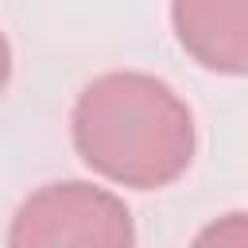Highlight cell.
Wrapping results in <instances>:
<instances>
[{
  "label": "cell",
  "mask_w": 248,
  "mask_h": 248,
  "mask_svg": "<svg viewBox=\"0 0 248 248\" xmlns=\"http://www.w3.org/2000/svg\"><path fill=\"white\" fill-rule=\"evenodd\" d=\"M81 163L132 190H159L186 174L194 159V112L155 74L108 70L93 78L70 112Z\"/></svg>",
  "instance_id": "6da1fadb"
},
{
  "label": "cell",
  "mask_w": 248,
  "mask_h": 248,
  "mask_svg": "<svg viewBox=\"0 0 248 248\" xmlns=\"http://www.w3.org/2000/svg\"><path fill=\"white\" fill-rule=\"evenodd\" d=\"M8 248H136V225L124 198L66 178L46 182L19 202L8 225Z\"/></svg>",
  "instance_id": "7a4b0ae2"
},
{
  "label": "cell",
  "mask_w": 248,
  "mask_h": 248,
  "mask_svg": "<svg viewBox=\"0 0 248 248\" xmlns=\"http://www.w3.org/2000/svg\"><path fill=\"white\" fill-rule=\"evenodd\" d=\"M170 27L202 70L248 78V0H170Z\"/></svg>",
  "instance_id": "3957f363"
},
{
  "label": "cell",
  "mask_w": 248,
  "mask_h": 248,
  "mask_svg": "<svg viewBox=\"0 0 248 248\" xmlns=\"http://www.w3.org/2000/svg\"><path fill=\"white\" fill-rule=\"evenodd\" d=\"M190 248H248V209L221 213L194 236Z\"/></svg>",
  "instance_id": "277c9868"
},
{
  "label": "cell",
  "mask_w": 248,
  "mask_h": 248,
  "mask_svg": "<svg viewBox=\"0 0 248 248\" xmlns=\"http://www.w3.org/2000/svg\"><path fill=\"white\" fill-rule=\"evenodd\" d=\"M8 81H12V46H8V35L0 31V97H4Z\"/></svg>",
  "instance_id": "5b68a950"
}]
</instances>
